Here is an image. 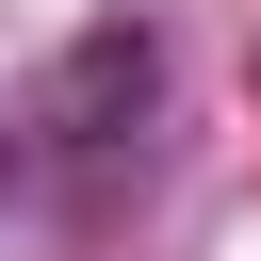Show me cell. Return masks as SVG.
<instances>
[{
    "mask_svg": "<svg viewBox=\"0 0 261 261\" xmlns=\"http://www.w3.org/2000/svg\"><path fill=\"white\" fill-rule=\"evenodd\" d=\"M147 82H163V49H147V16H98L65 65H49V130L65 147H114L130 114H147Z\"/></svg>",
    "mask_w": 261,
    "mask_h": 261,
    "instance_id": "cell-1",
    "label": "cell"
}]
</instances>
